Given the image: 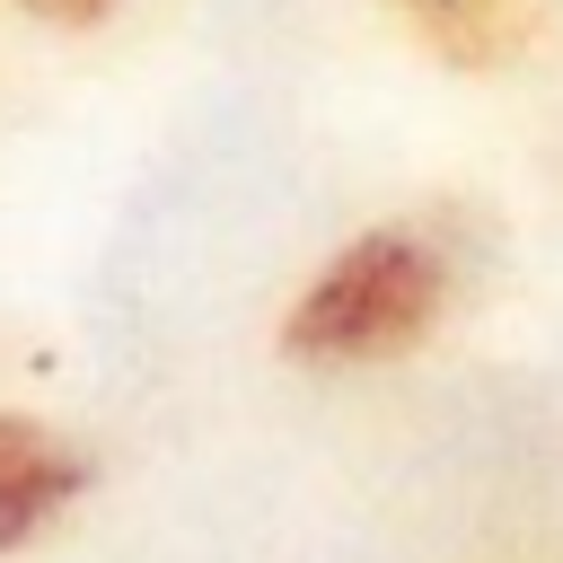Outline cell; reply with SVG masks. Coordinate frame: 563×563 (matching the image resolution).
<instances>
[{"instance_id":"4","label":"cell","mask_w":563,"mask_h":563,"mask_svg":"<svg viewBox=\"0 0 563 563\" xmlns=\"http://www.w3.org/2000/svg\"><path fill=\"white\" fill-rule=\"evenodd\" d=\"M26 26H44V35H97V26H114L123 9H141V0H9Z\"/></svg>"},{"instance_id":"3","label":"cell","mask_w":563,"mask_h":563,"mask_svg":"<svg viewBox=\"0 0 563 563\" xmlns=\"http://www.w3.org/2000/svg\"><path fill=\"white\" fill-rule=\"evenodd\" d=\"M387 18L457 79H510L554 35V0H387Z\"/></svg>"},{"instance_id":"1","label":"cell","mask_w":563,"mask_h":563,"mask_svg":"<svg viewBox=\"0 0 563 563\" xmlns=\"http://www.w3.org/2000/svg\"><path fill=\"white\" fill-rule=\"evenodd\" d=\"M457 299H466V246L449 238V220L396 211V220H369L308 264V282L290 290L282 325H273V352L308 378L396 369L422 343H440Z\"/></svg>"},{"instance_id":"2","label":"cell","mask_w":563,"mask_h":563,"mask_svg":"<svg viewBox=\"0 0 563 563\" xmlns=\"http://www.w3.org/2000/svg\"><path fill=\"white\" fill-rule=\"evenodd\" d=\"M97 484V457L35 405H0V563L35 554Z\"/></svg>"}]
</instances>
